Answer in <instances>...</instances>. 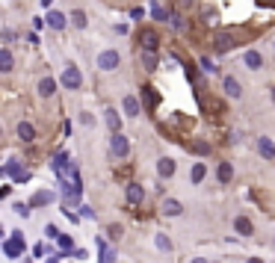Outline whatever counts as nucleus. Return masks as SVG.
Instances as JSON below:
<instances>
[{"label": "nucleus", "instance_id": "ea45409f", "mask_svg": "<svg viewBox=\"0 0 275 263\" xmlns=\"http://www.w3.org/2000/svg\"><path fill=\"white\" fill-rule=\"evenodd\" d=\"M131 18H133V21H142V18H145V12H142V9H133V12H131Z\"/></svg>", "mask_w": 275, "mask_h": 263}, {"label": "nucleus", "instance_id": "7ed1b4c3", "mask_svg": "<svg viewBox=\"0 0 275 263\" xmlns=\"http://www.w3.org/2000/svg\"><path fill=\"white\" fill-rule=\"evenodd\" d=\"M95 65L101 68V71H116V68L121 65V57H119V50H104V53H98Z\"/></svg>", "mask_w": 275, "mask_h": 263}, {"label": "nucleus", "instance_id": "49530a36", "mask_svg": "<svg viewBox=\"0 0 275 263\" xmlns=\"http://www.w3.org/2000/svg\"><path fill=\"white\" fill-rule=\"evenodd\" d=\"M57 260H60V254H57V257H53V260H50V263H57Z\"/></svg>", "mask_w": 275, "mask_h": 263}, {"label": "nucleus", "instance_id": "c756f323", "mask_svg": "<svg viewBox=\"0 0 275 263\" xmlns=\"http://www.w3.org/2000/svg\"><path fill=\"white\" fill-rule=\"evenodd\" d=\"M201 21H204L207 27H213V24H216V12H213V9H204V12H201Z\"/></svg>", "mask_w": 275, "mask_h": 263}, {"label": "nucleus", "instance_id": "2eb2a0df", "mask_svg": "<svg viewBox=\"0 0 275 263\" xmlns=\"http://www.w3.org/2000/svg\"><path fill=\"white\" fill-rule=\"evenodd\" d=\"M163 213L166 216H180L184 213V204H180L178 198H166V201H163Z\"/></svg>", "mask_w": 275, "mask_h": 263}, {"label": "nucleus", "instance_id": "a878e982", "mask_svg": "<svg viewBox=\"0 0 275 263\" xmlns=\"http://www.w3.org/2000/svg\"><path fill=\"white\" fill-rule=\"evenodd\" d=\"M53 201V192H36V195H33V207H36V204H50Z\"/></svg>", "mask_w": 275, "mask_h": 263}, {"label": "nucleus", "instance_id": "4468645a", "mask_svg": "<svg viewBox=\"0 0 275 263\" xmlns=\"http://www.w3.org/2000/svg\"><path fill=\"white\" fill-rule=\"evenodd\" d=\"M145 198V190L139 186V183H127V201L131 204H142Z\"/></svg>", "mask_w": 275, "mask_h": 263}, {"label": "nucleus", "instance_id": "ddd939ff", "mask_svg": "<svg viewBox=\"0 0 275 263\" xmlns=\"http://www.w3.org/2000/svg\"><path fill=\"white\" fill-rule=\"evenodd\" d=\"M18 139H21V142H33V139H36V127H33L30 121H21V124H18Z\"/></svg>", "mask_w": 275, "mask_h": 263}, {"label": "nucleus", "instance_id": "5701e85b", "mask_svg": "<svg viewBox=\"0 0 275 263\" xmlns=\"http://www.w3.org/2000/svg\"><path fill=\"white\" fill-rule=\"evenodd\" d=\"M0 71H12V50H9V45L0 50Z\"/></svg>", "mask_w": 275, "mask_h": 263}, {"label": "nucleus", "instance_id": "9d476101", "mask_svg": "<svg viewBox=\"0 0 275 263\" xmlns=\"http://www.w3.org/2000/svg\"><path fill=\"white\" fill-rule=\"evenodd\" d=\"M222 89H225L228 98H240V95H243V86H240L237 77H225V80H222Z\"/></svg>", "mask_w": 275, "mask_h": 263}, {"label": "nucleus", "instance_id": "20e7f679", "mask_svg": "<svg viewBox=\"0 0 275 263\" xmlns=\"http://www.w3.org/2000/svg\"><path fill=\"white\" fill-rule=\"evenodd\" d=\"M109 151H113V154L119 157V160H124V157L131 154V145H127V136H124L121 130H116V133H113V139H109Z\"/></svg>", "mask_w": 275, "mask_h": 263}, {"label": "nucleus", "instance_id": "dca6fc26", "mask_svg": "<svg viewBox=\"0 0 275 263\" xmlns=\"http://www.w3.org/2000/svg\"><path fill=\"white\" fill-rule=\"evenodd\" d=\"M234 228H237V234H243V237H251V234H254V228H251V222L246 216H237V219H234Z\"/></svg>", "mask_w": 275, "mask_h": 263}, {"label": "nucleus", "instance_id": "e433bc0d", "mask_svg": "<svg viewBox=\"0 0 275 263\" xmlns=\"http://www.w3.org/2000/svg\"><path fill=\"white\" fill-rule=\"evenodd\" d=\"M201 68H204V71H216V65H213V62H210V60H207V57H204V60H201Z\"/></svg>", "mask_w": 275, "mask_h": 263}, {"label": "nucleus", "instance_id": "39448f33", "mask_svg": "<svg viewBox=\"0 0 275 263\" xmlns=\"http://www.w3.org/2000/svg\"><path fill=\"white\" fill-rule=\"evenodd\" d=\"M62 86H65V89H80V86H83V74H80L77 65H68V68L62 71Z\"/></svg>", "mask_w": 275, "mask_h": 263}, {"label": "nucleus", "instance_id": "a211bd4d", "mask_svg": "<svg viewBox=\"0 0 275 263\" xmlns=\"http://www.w3.org/2000/svg\"><path fill=\"white\" fill-rule=\"evenodd\" d=\"M157 172H160V178H172V175H175V160L163 157V160L157 163Z\"/></svg>", "mask_w": 275, "mask_h": 263}, {"label": "nucleus", "instance_id": "bb28decb", "mask_svg": "<svg viewBox=\"0 0 275 263\" xmlns=\"http://www.w3.org/2000/svg\"><path fill=\"white\" fill-rule=\"evenodd\" d=\"M204 175H207V168H204L201 163H195V166H192V183H201Z\"/></svg>", "mask_w": 275, "mask_h": 263}, {"label": "nucleus", "instance_id": "4be33fe9", "mask_svg": "<svg viewBox=\"0 0 275 263\" xmlns=\"http://www.w3.org/2000/svg\"><path fill=\"white\" fill-rule=\"evenodd\" d=\"M219 183H231V178H234V166L231 163H219Z\"/></svg>", "mask_w": 275, "mask_h": 263}, {"label": "nucleus", "instance_id": "79ce46f5", "mask_svg": "<svg viewBox=\"0 0 275 263\" xmlns=\"http://www.w3.org/2000/svg\"><path fill=\"white\" fill-rule=\"evenodd\" d=\"M246 263H263V260H261V257H249Z\"/></svg>", "mask_w": 275, "mask_h": 263}, {"label": "nucleus", "instance_id": "c85d7f7f", "mask_svg": "<svg viewBox=\"0 0 275 263\" xmlns=\"http://www.w3.org/2000/svg\"><path fill=\"white\" fill-rule=\"evenodd\" d=\"M190 148L195 151V154H210V145L204 142V139H195V142H192Z\"/></svg>", "mask_w": 275, "mask_h": 263}, {"label": "nucleus", "instance_id": "58836bf2", "mask_svg": "<svg viewBox=\"0 0 275 263\" xmlns=\"http://www.w3.org/2000/svg\"><path fill=\"white\" fill-rule=\"evenodd\" d=\"M109 237L119 239V237H121V228H119V225H109Z\"/></svg>", "mask_w": 275, "mask_h": 263}, {"label": "nucleus", "instance_id": "1a4fd4ad", "mask_svg": "<svg viewBox=\"0 0 275 263\" xmlns=\"http://www.w3.org/2000/svg\"><path fill=\"white\" fill-rule=\"evenodd\" d=\"M65 24H68V15L57 12V9H50L48 12V27L50 30H65Z\"/></svg>", "mask_w": 275, "mask_h": 263}, {"label": "nucleus", "instance_id": "aec40b11", "mask_svg": "<svg viewBox=\"0 0 275 263\" xmlns=\"http://www.w3.org/2000/svg\"><path fill=\"white\" fill-rule=\"evenodd\" d=\"M142 68L145 71H157V50H142Z\"/></svg>", "mask_w": 275, "mask_h": 263}, {"label": "nucleus", "instance_id": "f704fd0d", "mask_svg": "<svg viewBox=\"0 0 275 263\" xmlns=\"http://www.w3.org/2000/svg\"><path fill=\"white\" fill-rule=\"evenodd\" d=\"M57 242H60V249H62V251L71 249V237H65V234H60V239H57Z\"/></svg>", "mask_w": 275, "mask_h": 263}, {"label": "nucleus", "instance_id": "a18cd8bd", "mask_svg": "<svg viewBox=\"0 0 275 263\" xmlns=\"http://www.w3.org/2000/svg\"><path fill=\"white\" fill-rule=\"evenodd\" d=\"M272 104H275V86H272Z\"/></svg>", "mask_w": 275, "mask_h": 263}, {"label": "nucleus", "instance_id": "c9c22d12", "mask_svg": "<svg viewBox=\"0 0 275 263\" xmlns=\"http://www.w3.org/2000/svg\"><path fill=\"white\" fill-rule=\"evenodd\" d=\"M45 234H48L50 239H60V228H57V225H48V228H45Z\"/></svg>", "mask_w": 275, "mask_h": 263}, {"label": "nucleus", "instance_id": "4c0bfd02", "mask_svg": "<svg viewBox=\"0 0 275 263\" xmlns=\"http://www.w3.org/2000/svg\"><path fill=\"white\" fill-rule=\"evenodd\" d=\"M24 180H30V172H18L15 175V183H24Z\"/></svg>", "mask_w": 275, "mask_h": 263}, {"label": "nucleus", "instance_id": "423d86ee", "mask_svg": "<svg viewBox=\"0 0 275 263\" xmlns=\"http://www.w3.org/2000/svg\"><path fill=\"white\" fill-rule=\"evenodd\" d=\"M139 45H142V50H157V48H160V36H157V30L142 27V30H139Z\"/></svg>", "mask_w": 275, "mask_h": 263}, {"label": "nucleus", "instance_id": "7c9ffc66", "mask_svg": "<svg viewBox=\"0 0 275 263\" xmlns=\"http://www.w3.org/2000/svg\"><path fill=\"white\" fill-rule=\"evenodd\" d=\"M18 172H21V166H18L15 160H9V163L3 166V175H18Z\"/></svg>", "mask_w": 275, "mask_h": 263}, {"label": "nucleus", "instance_id": "f03ea898", "mask_svg": "<svg viewBox=\"0 0 275 263\" xmlns=\"http://www.w3.org/2000/svg\"><path fill=\"white\" fill-rule=\"evenodd\" d=\"M50 166H53V172H57V175H60L62 180H71L74 175H77V168L71 166V160H68L65 154H57V157H53V163H50Z\"/></svg>", "mask_w": 275, "mask_h": 263}, {"label": "nucleus", "instance_id": "473e14b6", "mask_svg": "<svg viewBox=\"0 0 275 263\" xmlns=\"http://www.w3.org/2000/svg\"><path fill=\"white\" fill-rule=\"evenodd\" d=\"M15 213H18V216H24V219H27V216H30V204H24V201H21V204H15Z\"/></svg>", "mask_w": 275, "mask_h": 263}, {"label": "nucleus", "instance_id": "f8f14e48", "mask_svg": "<svg viewBox=\"0 0 275 263\" xmlns=\"http://www.w3.org/2000/svg\"><path fill=\"white\" fill-rule=\"evenodd\" d=\"M142 101H145V107L148 109H154L157 104H160V95H157L154 86H142Z\"/></svg>", "mask_w": 275, "mask_h": 263}, {"label": "nucleus", "instance_id": "6ab92c4d", "mask_svg": "<svg viewBox=\"0 0 275 263\" xmlns=\"http://www.w3.org/2000/svg\"><path fill=\"white\" fill-rule=\"evenodd\" d=\"M124 112H127L131 119H136V116L142 112V107H139V101H136L133 95H127V98H124Z\"/></svg>", "mask_w": 275, "mask_h": 263}, {"label": "nucleus", "instance_id": "37998d69", "mask_svg": "<svg viewBox=\"0 0 275 263\" xmlns=\"http://www.w3.org/2000/svg\"><path fill=\"white\" fill-rule=\"evenodd\" d=\"M192 263H207V260H204V257H195V260H192Z\"/></svg>", "mask_w": 275, "mask_h": 263}, {"label": "nucleus", "instance_id": "412c9836", "mask_svg": "<svg viewBox=\"0 0 275 263\" xmlns=\"http://www.w3.org/2000/svg\"><path fill=\"white\" fill-rule=\"evenodd\" d=\"M53 92H57V83H53L50 77H45V80H39V95H42V98H50Z\"/></svg>", "mask_w": 275, "mask_h": 263}, {"label": "nucleus", "instance_id": "c03bdc74", "mask_svg": "<svg viewBox=\"0 0 275 263\" xmlns=\"http://www.w3.org/2000/svg\"><path fill=\"white\" fill-rule=\"evenodd\" d=\"M42 3H45V6H50V3H53V0H42Z\"/></svg>", "mask_w": 275, "mask_h": 263}, {"label": "nucleus", "instance_id": "a19ab883", "mask_svg": "<svg viewBox=\"0 0 275 263\" xmlns=\"http://www.w3.org/2000/svg\"><path fill=\"white\" fill-rule=\"evenodd\" d=\"M190 3H192V0H175V6H178L180 12H184V9H187V6H190Z\"/></svg>", "mask_w": 275, "mask_h": 263}, {"label": "nucleus", "instance_id": "f3484780", "mask_svg": "<svg viewBox=\"0 0 275 263\" xmlns=\"http://www.w3.org/2000/svg\"><path fill=\"white\" fill-rule=\"evenodd\" d=\"M104 119H107V124H109V130H113V133L121 130V119H119V112H116L113 107L104 109Z\"/></svg>", "mask_w": 275, "mask_h": 263}, {"label": "nucleus", "instance_id": "b1692460", "mask_svg": "<svg viewBox=\"0 0 275 263\" xmlns=\"http://www.w3.org/2000/svg\"><path fill=\"white\" fill-rule=\"evenodd\" d=\"M169 24L175 27V30H187V21H184L180 9H178V12H172V15H169Z\"/></svg>", "mask_w": 275, "mask_h": 263}, {"label": "nucleus", "instance_id": "393cba45", "mask_svg": "<svg viewBox=\"0 0 275 263\" xmlns=\"http://www.w3.org/2000/svg\"><path fill=\"white\" fill-rule=\"evenodd\" d=\"M71 24L77 27V30H83V27H86V12H83V9H74V12H71Z\"/></svg>", "mask_w": 275, "mask_h": 263}, {"label": "nucleus", "instance_id": "2f4dec72", "mask_svg": "<svg viewBox=\"0 0 275 263\" xmlns=\"http://www.w3.org/2000/svg\"><path fill=\"white\" fill-rule=\"evenodd\" d=\"M113 257H116V254H113V251H109L104 242H101V263H113Z\"/></svg>", "mask_w": 275, "mask_h": 263}, {"label": "nucleus", "instance_id": "f257e3e1", "mask_svg": "<svg viewBox=\"0 0 275 263\" xmlns=\"http://www.w3.org/2000/svg\"><path fill=\"white\" fill-rule=\"evenodd\" d=\"M27 249V242H24V234L21 231H12V237L3 242V254L9 257V260H15V257H21Z\"/></svg>", "mask_w": 275, "mask_h": 263}, {"label": "nucleus", "instance_id": "72a5a7b5", "mask_svg": "<svg viewBox=\"0 0 275 263\" xmlns=\"http://www.w3.org/2000/svg\"><path fill=\"white\" fill-rule=\"evenodd\" d=\"M151 12H154V18H157V21H169V15L163 12V9H160L157 3H154V6H151Z\"/></svg>", "mask_w": 275, "mask_h": 263}, {"label": "nucleus", "instance_id": "6e6552de", "mask_svg": "<svg viewBox=\"0 0 275 263\" xmlns=\"http://www.w3.org/2000/svg\"><path fill=\"white\" fill-rule=\"evenodd\" d=\"M243 62H246V68L258 71V68H263V53L251 48V50H246V53H243Z\"/></svg>", "mask_w": 275, "mask_h": 263}, {"label": "nucleus", "instance_id": "cd10ccee", "mask_svg": "<svg viewBox=\"0 0 275 263\" xmlns=\"http://www.w3.org/2000/svg\"><path fill=\"white\" fill-rule=\"evenodd\" d=\"M154 242H157V249H160V251H172V239H169L166 234H157Z\"/></svg>", "mask_w": 275, "mask_h": 263}, {"label": "nucleus", "instance_id": "0eeeda50", "mask_svg": "<svg viewBox=\"0 0 275 263\" xmlns=\"http://www.w3.org/2000/svg\"><path fill=\"white\" fill-rule=\"evenodd\" d=\"M237 45V36L234 33H216L213 36V50L216 53H225V50H231Z\"/></svg>", "mask_w": 275, "mask_h": 263}, {"label": "nucleus", "instance_id": "9b49d317", "mask_svg": "<svg viewBox=\"0 0 275 263\" xmlns=\"http://www.w3.org/2000/svg\"><path fill=\"white\" fill-rule=\"evenodd\" d=\"M258 151L263 154V160H275V142L269 136H261V139H258Z\"/></svg>", "mask_w": 275, "mask_h": 263}]
</instances>
